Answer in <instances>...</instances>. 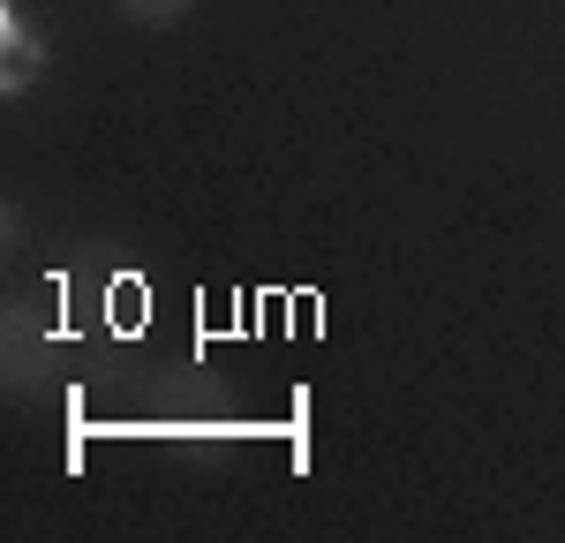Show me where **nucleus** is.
<instances>
[{
    "label": "nucleus",
    "mask_w": 565,
    "mask_h": 543,
    "mask_svg": "<svg viewBox=\"0 0 565 543\" xmlns=\"http://www.w3.org/2000/svg\"><path fill=\"white\" fill-rule=\"evenodd\" d=\"M129 23H151V31H167V23H181L189 15V0H114Z\"/></svg>",
    "instance_id": "obj_1"
}]
</instances>
